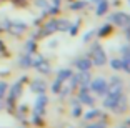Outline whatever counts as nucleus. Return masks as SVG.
I'll return each instance as SVG.
<instances>
[{"label": "nucleus", "instance_id": "obj_1", "mask_svg": "<svg viewBox=\"0 0 130 128\" xmlns=\"http://www.w3.org/2000/svg\"><path fill=\"white\" fill-rule=\"evenodd\" d=\"M120 100H122V95H120V93H110L107 98H105L103 105H105V106H110V108H117V105H119Z\"/></svg>", "mask_w": 130, "mask_h": 128}, {"label": "nucleus", "instance_id": "obj_2", "mask_svg": "<svg viewBox=\"0 0 130 128\" xmlns=\"http://www.w3.org/2000/svg\"><path fill=\"white\" fill-rule=\"evenodd\" d=\"M105 62V53L100 47H93V63L95 65H102Z\"/></svg>", "mask_w": 130, "mask_h": 128}, {"label": "nucleus", "instance_id": "obj_3", "mask_svg": "<svg viewBox=\"0 0 130 128\" xmlns=\"http://www.w3.org/2000/svg\"><path fill=\"white\" fill-rule=\"evenodd\" d=\"M92 90H95L97 93L103 95V93H105V90H107V85H105V82H103L102 78H97L95 82L92 83Z\"/></svg>", "mask_w": 130, "mask_h": 128}, {"label": "nucleus", "instance_id": "obj_4", "mask_svg": "<svg viewBox=\"0 0 130 128\" xmlns=\"http://www.w3.org/2000/svg\"><path fill=\"white\" fill-rule=\"evenodd\" d=\"M112 20H113L117 25H125V23L130 22V17H127L125 13H115V15L112 17Z\"/></svg>", "mask_w": 130, "mask_h": 128}, {"label": "nucleus", "instance_id": "obj_5", "mask_svg": "<svg viewBox=\"0 0 130 128\" xmlns=\"http://www.w3.org/2000/svg\"><path fill=\"white\" fill-rule=\"evenodd\" d=\"M77 68H78V70H82V72L85 73L88 68H90V62L85 60V58H80V60L77 62Z\"/></svg>", "mask_w": 130, "mask_h": 128}, {"label": "nucleus", "instance_id": "obj_6", "mask_svg": "<svg viewBox=\"0 0 130 128\" xmlns=\"http://www.w3.org/2000/svg\"><path fill=\"white\" fill-rule=\"evenodd\" d=\"M35 65H37V67L40 68V72H43V73L48 72V65H47V62L43 60V58H40V57H38L37 60H35Z\"/></svg>", "mask_w": 130, "mask_h": 128}, {"label": "nucleus", "instance_id": "obj_7", "mask_svg": "<svg viewBox=\"0 0 130 128\" xmlns=\"http://www.w3.org/2000/svg\"><path fill=\"white\" fill-rule=\"evenodd\" d=\"M45 103H47V97L40 95V97H38V100H37V105H35V108H37L38 113H42V110H43V106H45Z\"/></svg>", "mask_w": 130, "mask_h": 128}, {"label": "nucleus", "instance_id": "obj_8", "mask_svg": "<svg viewBox=\"0 0 130 128\" xmlns=\"http://www.w3.org/2000/svg\"><path fill=\"white\" fill-rule=\"evenodd\" d=\"M19 92H20V83H15V85H13V88H12V92H10V98H12V100H13V98H17Z\"/></svg>", "mask_w": 130, "mask_h": 128}, {"label": "nucleus", "instance_id": "obj_9", "mask_svg": "<svg viewBox=\"0 0 130 128\" xmlns=\"http://www.w3.org/2000/svg\"><path fill=\"white\" fill-rule=\"evenodd\" d=\"M80 100H82L84 103H92V98H90V97L87 95V92H85V90L80 93Z\"/></svg>", "mask_w": 130, "mask_h": 128}, {"label": "nucleus", "instance_id": "obj_10", "mask_svg": "<svg viewBox=\"0 0 130 128\" xmlns=\"http://www.w3.org/2000/svg\"><path fill=\"white\" fill-rule=\"evenodd\" d=\"M105 10H107V2H105V0H102V2H100V5H99V10H97V13H99V15H102Z\"/></svg>", "mask_w": 130, "mask_h": 128}, {"label": "nucleus", "instance_id": "obj_11", "mask_svg": "<svg viewBox=\"0 0 130 128\" xmlns=\"http://www.w3.org/2000/svg\"><path fill=\"white\" fill-rule=\"evenodd\" d=\"M34 90H38V92H43V90H45V85H43L42 82H35V83H34Z\"/></svg>", "mask_w": 130, "mask_h": 128}, {"label": "nucleus", "instance_id": "obj_12", "mask_svg": "<svg viewBox=\"0 0 130 128\" xmlns=\"http://www.w3.org/2000/svg\"><path fill=\"white\" fill-rule=\"evenodd\" d=\"M70 77V70H65V72H60V75H58V82H62V80L69 78Z\"/></svg>", "mask_w": 130, "mask_h": 128}, {"label": "nucleus", "instance_id": "obj_13", "mask_svg": "<svg viewBox=\"0 0 130 128\" xmlns=\"http://www.w3.org/2000/svg\"><path fill=\"white\" fill-rule=\"evenodd\" d=\"M47 30H48V32H55V30H57V22L48 23V25H47Z\"/></svg>", "mask_w": 130, "mask_h": 128}, {"label": "nucleus", "instance_id": "obj_14", "mask_svg": "<svg viewBox=\"0 0 130 128\" xmlns=\"http://www.w3.org/2000/svg\"><path fill=\"white\" fill-rule=\"evenodd\" d=\"M122 62H120V60H113V62H112V67H113V68H120V67H122Z\"/></svg>", "mask_w": 130, "mask_h": 128}, {"label": "nucleus", "instance_id": "obj_15", "mask_svg": "<svg viewBox=\"0 0 130 128\" xmlns=\"http://www.w3.org/2000/svg\"><path fill=\"white\" fill-rule=\"evenodd\" d=\"M5 90H7V85H5V83H0V98H2V95H4Z\"/></svg>", "mask_w": 130, "mask_h": 128}, {"label": "nucleus", "instance_id": "obj_16", "mask_svg": "<svg viewBox=\"0 0 130 128\" xmlns=\"http://www.w3.org/2000/svg\"><path fill=\"white\" fill-rule=\"evenodd\" d=\"M88 128H105V123H100V125H90Z\"/></svg>", "mask_w": 130, "mask_h": 128}, {"label": "nucleus", "instance_id": "obj_17", "mask_svg": "<svg viewBox=\"0 0 130 128\" xmlns=\"http://www.w3.org/2000/svg\"><path fill=\"white\" fill-rule=\"evenodd\" d=\"M125 57H127V60H130V48H125Z\"/></svg>", "mask_w": 130, "mask_h": 128}, {"label": "nucleus", "instance_id": "obj_18", "mask_svg": "<svg viewBox=\"0 0 130 128\" xmlns=\"http://www.w3.org/2000/svg\"><path fill=\"white\" fill-rule=\"evenodd\" d=\"M127 37L130 38V27H128V28H127Z\"/></svg>", "mask_w": 130, "mask_h": 128}]
</instances>
